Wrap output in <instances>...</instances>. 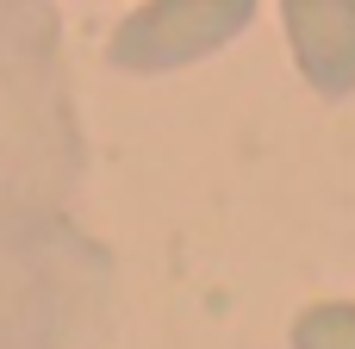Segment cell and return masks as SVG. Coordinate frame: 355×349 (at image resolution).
Masks as SVG:
<instances>
[{
	"label": "cell",
	"mask_w": 355,
	"mask_h": 349,
	"mask_svg": "<svg viewBox=\"0 0 355 349\" xmlns=\"http://www.w3.org/2000/svg\"><path fill=\"white\" fill-rule=\"evenodd\" d=\"M293 349H355V300H318L293 318Z\"/></svg>",
	"instance_id": "3957f363"
},
{
	"label": "cell",
	"mask_w": 355,
	"mask_h": 349,
	"mask_svg": "<svg viewBox=\"0 0 355 349\" xmlns=\"http://www.w3.org/2000/svg\"><path fill=\"white\" fill-rule=\"evenodd\" d=\"M293 62L312 94L349 100L355 94V0H281Z\"/></svg>",
	"instance_id": "7a4b0ae2"
},
{
	"label": "cell",
	"mask_w": 355,
	"mask_h": 349,
	"mask_svg": "<svg viewBox=\"0 0 355 349\" xmlns=\"http://www.w3.org/2000/svg\"><path fill=\"white\" fill-rule=\"evenodd\" d=\"M256 0H150L112 31V62L131 75H168L212 50H225L237 31H250Z\"/></svg>",
	"instance_id": "6da1fadb"
}]
</instances>
